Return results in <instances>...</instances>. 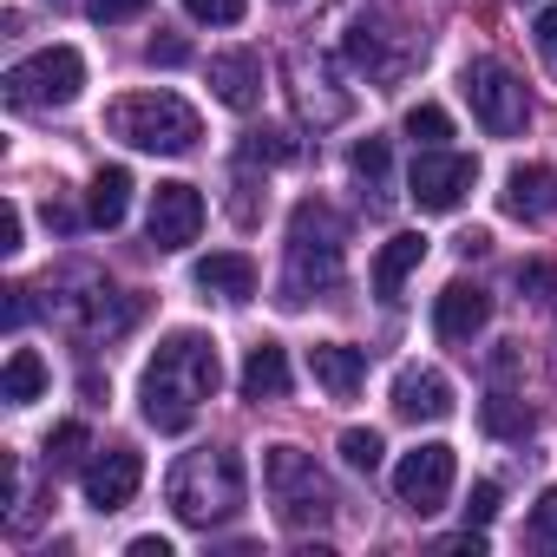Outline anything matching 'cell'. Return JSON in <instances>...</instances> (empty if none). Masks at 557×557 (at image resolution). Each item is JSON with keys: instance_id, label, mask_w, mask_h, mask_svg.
Wrapping results in <instances>:
<instances>
[{"instance_id": "obj_1", "label": "cell", "mask_w": 557, "mask_h": 557, "mask_svg": "<svg viewBox=\"0 0 557 557\" xmlns=\"http://www.w3.org/2000/svg\"><path fill=\"white\" fill-rule=\"evenodd\" d=\"M223 387V361H216V342L177 329L158 342V355L145 361V381H138V407L158 433H190L197 407Z\"/></svg>"}, {"instance_id": "obj_2", "label": "cell", "mask_w": 557, "mask_h": 557, "mask_svg": "<svg viewBox=\"0 0 557 557\" xmlns=\"http://www.w3.org/2000/svg\"><path fill=\"white\" fill-rule=\"evenodd\" d=\"M243 459L230 453V446H197V453H184L177 466H171V479H164V498H171V511L190 524V531H216V524H230L236 511H243Z\"/></svg>"}, {"instance_id": "obj_3", "label": "cell", "mask_w": 557, "mask_h": 557, "mask_svg": "<svg viewBox=\"0 0 557 557\" xmlns=\"http://www.w3.org/2000/svg\"><path fill=\"white\" fill-rule=\"evenodd\" d=\"M106 132L125 138L132 151L177 158V151H190V145L203 138V119H197V106L177 99V92H132V99H119V106L106 112Z\"/></svg>"}, {"instance_id": "obj_4", "label": "cell", "mask_w": 557, "mask_h": 557, "mask_svg": "<svg viewBox=\"0 0 557 557\" xmlns=\"http://www.w3.org/2000/svg\"><path fill=\"white\" fill-rule=\"evenodd\" d=\"M342 243H348V223L322 197H302L296 216H289V296L283 302H302L309 283L315 289L342 283Z\"/></svg>"}, {"instance_id": "obj_5", "label": "cell", "mask_w": 557, "mask_h": 557, "mask_svg": "<svg viewBox=\"0 0 557 557\" xmlns=\"http://www.w3.org/2000/svg\"><path fill=\"white\" fill-rule=\"evenodd\" d=\"M262 485H269L275 518H283L289 531H309V524L335 518V485H329V472L302 446H269L262 453Z\"/></svg>"}, {"instance_id": "obj_6", "label": "cell", "mask_w": 557, "mask_h": 557, "mask_svg": "<svg viewBox=\"0 0 557 557\" xmlns=\"http://www.w3.org/2000/svg\"><path fill=\"white\" fill-rule=\"evenodd\" d=\"M86 86V60L73 47H47L21 66H8V79H0V99H8L14 112H60L73 106Z\"/></svg>"}, {"instance_id": "obj_7", "label": "cell", "mask_w": 557, "mask_h": 557, "mask_svg": "<svg viewBox=\"0 0 557 557\" xmlns=\"http://www.w3.org/2000/svg\"><path fill=\"white\" fill-rule=\"evenodd\" d=\"M459 92H466L472 119H479L492 138H518V132L531 125L524 79H518L505 60H466V73H459Z\"/></svg>"}, {"instance_id": "obj_8", "label": "cell", "mask_w": 557, "mask_h": 557, "mask_svg": "<svg viewBox=\"0 0 557 557\" xmlns=\"http://www.w3.org/2000/svg\"><path fill=\"white\" fill-rule=\"evenodd\" d=\"M472 184H479V164H472L466 151H446V145H440V151H420L413 171H407V197H413L420 210H433V216L459 210Z\"/></svg>"}, {"instance_id": "obj_9", "label": "cell", "mask_w": 557, "mask_h": 557, "mask_svg": "<svg viewBox=\"0 0 557 557\" xmlns=\"http://www.w3.org/2000/svg\"><path fill=\"white\" fill-rule=\"evenodd\" d=\"M453 479H459V453L453 446H440V440H426V446H413L400 466H394V498L407 505V511H440L446 505V492H453Z\"/></svg>"}, {"instance_id": "obj_10", "label": "cell", "mask_w": 557, "mask_h": 557, "mask_svg": "<svg viewBox=\"0 0 557 557\" xmlns=\"http://www.w3.org/2000/svg\"><path fill=\"white\" fill-rule=\"evenodd\" d=\"M289 92H296V112L309 125H342L355 112V92L335 86V66L322 53H289Z\"/></svg>"}, {"instance_id": "obj_11", "label": "cell", "mask_w": 557, "mask_h": 557, "mask_svg": "<svg viewBox=\"0 0 557 557\" xmlns=\"http://www.w3.org/2000/svg\"><path fill=\"white\" fill-rule=\"evenodd\" d=\"M197 230H203V190L197 184H158L151 190V216H145V236H151V249H184V243H197Z\"/></svg>"}, {"instance_id": "obj_12", "label": "cell", "mask_w": 557, "mask_h": 557, "mask_svg": "<svg viewBox=\"0 0 557 557\" xmlns=\"http://www.w3.org/2000/svg\"><path fill=\"white\" fill-rule=\"evenodd\" d=\"M138 485H145V459H138L132 446H106V453L79 472V492H86L92 511H125V505L138 498Z\"/></svg>"}, {"instance_id": "obj_13", "label": "cell", "mask_w": 557, "mask_h": 557, "mask_svg": "<svg viewBox=\"0 0 557 557\" xmlns=\"http://www.w3.org/2000/svg\"><path fill=\"white\" fill-rule=\"evenodd\" d=\"M485 322H492V296H485L479 283H446V289L433 296V335H440V342L459 348V342H472Z\"/></svg>"}, {"instance_id": "obj_14", "label": "cell", "mask_w": 557, "mask_h": 557, "mask_svg": "<svg viewBox=\"0 0 557 557\" xmlns=\"http://www.w3.org/2000/svg\"><path fill=\"white\" fill-rule=\"evenodd\" d=\"M190 283H197L203 296H216V302H249V296H256V262H249L243 249H210V256L190 269Z\"/></svg>"}, {"instance_id": "obj_15", "label": "cell", "mask_w": 557, "mask_h": 557, "mask_svg": "<svg viewBox=\"0 0 557 557\" xmlns=\"http://www.w3.org/2000/svg\"><path fill=\"white\" fill-rule=\"evenodd\" d=\"M394 413L400 420H446L453 413V381L440 368H407L394 381Z\"/></svg>"}, {"instance_id": "obj_16", "label": "cell", "mask_w": 557, "mask_h": 557, "mask_svg": "<svg viewBox=\"0 0 557 557\" xmlns=\"http://www.w3.org/2000/svg\"><path fill=\"white\" fill-rule=\"evenodd\" d=\"M498 203H505L518 223H544V216H557V171H544V164H518V171L505 177Z\"/></svg>"}, {"instance_id": "obj_17", "label": "cell", "mask_w": 557, "mask_h": 557, "mask_svg": "<svg viewBox=\"0 0 557 557\" xmlns=\"http://www.w3.org/2000/svg\"><path fill=\"white\" fill-rule=\"evenodd\" d=\"M210 92L230 106V112H256L262 99V60L243 47V53H216L210 60Z\"/></svg>"}, {"instance_id": "obj_18", "label": "cell", "mask_w": 557, "mask_h": 557, "mask_svg": "<svg viewBox=\"0 0 557 557\" xmlns=\"http://www.w3.org/2000/svg\"><path fill=\"white\" fill-rule=\"evenodd\" d=\"M309 374H315L335 400H355L361 381H368V355L348 348V342H315V348H309Z\"/></svg>"}, {"instance_id": "obj_19", "label": "cell", "mask_w": 557, "mask_h": 557, "mask_svg": "<svg viewBox=\"0 0 557 557\" xmlns=\"http://www.w3.org/2000/svg\"><path fill=\"white\" fill-rule=\"evenodd\" d=\"M420 262H426V236H420V230L387 236V243H381V256H374V296H381V302H400L407 275H413Z\"/></svg>"}, {"instance_id": "obj_20", "label": "cell", "mask_w": 557, "mask_h": 557, "mask_svg": "<svg viewBox=\"0 0 557 557\" xmlns=\"http://www.w3.org/2000/svg\"><path fill=\"white\" fill-rule=\"evenodd\" d=\"M236 387H243V400H283L289 394V355H283V342H256L243 355Z\"/></svg>"}, {"instance_id": "obj_21", "label": "cell", "mask_w": 557, "mask_h": 557, "mask_svg": "<svg viewBox=\"0 0 557 557\" xmlns=\"http://www.w3.org/2000/svg\"><path fill=\"white\" fill-rule=\"evenodd\" d=\"M125 210H132V171H125V164H106V171L92 177V190H86V216H92L99 230H119Z\"/></svg>"}, {"instance_id": "obj_22", "label": "cell", "mask_w": 557, "mask_h": 557, "mask_svg": "<svg viewBox=\"0 0 557 557\" xmlns=\"http://www.w3.org/2000/svg\"><path fill=\"white\" fill-rule=\"evenodd\" d=\"M47 361L34 355V348H14L8 355V374H0V394H8V407H34L40 394H47Z\"/></svg>"}, {"instance_id": "obj_23", "label": "cell", "mask_w": 557, "mask_h": 557, "mask_svg": "<svg viewBox=\"0 0 557 557\" xmlns=\"http://www.w3.org/2000/svg\"><path fill=\"white\" fill-rule=\"evenodd\" d=\"M479 420H485V433H492V440H531V433H537V413H531L518 394H505V387H498V394H485Z\"/></svg>"}, {"instance_id": "obj_24", "label": "cell", "mask_w": 557, "mask_h": 557, "mask_svg": "<svg viewBox=\"0 0 557 557\" xmlns=\"http://www.w3.org/2000/svg\"><path fill=\"white\" fill-rule=\"evenodd\" d=\"M296 158H302V145L289 132H275V125H256L243 138V164H296Z\"/></svg>"}, {"instance_id": "obj_25", "label": "cell", "mask_w": 557, "mask_h": 557, "mask_svg": "<svg viewBox=\"0 0 557 557\" xmlns=\"http://www.w3.org/2000/svg\"><path fill=\"white\" fill-rule=\"evenodd\" d=\"M407 138H413L420 151H440V145L453 138V119H446V106H433V99L407 106Z\"/></svg>"}, {"instance_id": "obj_26", "label": "cell", "mask_w": 557, "mask_h": 557, "mask_svg": "<svg viewBox=\"0 0 557 557\" xmlns=\"http://www.w3.org/2000/svg\"><path fill=\"white\" fill-rule=\"evenodd\" d=\"M348 164H355V177H361L368 190H387V171H394V151H387V138H361Z\"/></svg>"}, {"instance_id": "obj_27", "label": "cell", "mask_w": 557, "mask_h": 557, "mask_svg": "<svg viewBox=\"0 0 557 557\" xmlns=\"http://www.w3.org/2000/svg\"><path fill=\"white\" fill-rule=\"evenodd\" d=\"M348 60L368 66V73H387V34L368 27V21H355V34H348Z\"/></svg>"}, {"instance_id": "obj_28", "label": "cell", "mask_w": 557, "mask_h": 557, "mask_svg": "<svg viewBox=\"0 0 557 557\" xmlns=\"http://www.w3.org/2000/svg\"><path fill=\"white\" fill-rule=\"evenodd\" d=\"M381 453H387V446H381L374 426H348V433H342V459H348L355 472H381Z\"/></svg>"}, {"instance_id": "obj_29", "label": "cell", "mask_w": 557, "mask_h": 557, "mask_svg": "<svg viewBox=\"0 0 557 557\" xmlns=\"http://www.w3.org/2000/svg\"><path fill=\"white\" fill-rule=\"evenodd\" d=\"M79 453H86V426H79V420H66V426L47 433V466H53V472H60V466H79Z\"/></svg>"}, {"instance_id": "obj_30", "label": "cell", "mask_w": 557, "mask_h": 557, "mask_svg": "<svg viewBox=\"0 0 557 557\" xmlns=\"http://www.w3.org/2000/svg\"><path fill=\"white\" fill-rule=\"evenodd\" d=\"M243 8H249V0H184V14L203 21V27H236Z\"/></svg>"}, {"instance_id": "obj_31", "label": "cell", "mask_w": 557, "mask_h": 557, "mask_svg": "<svg viewBox=\"0 0 557 557\" xmlns=\"http://www.w3.org/2000/svg\"><path fill=\"white\" fill-rule=\"evenodd\" d=\"M145 60H151V66H184V60H190V40H184V34H151V40H145Z\"/></svg>"}, {"instance_id": "obj_32", "label": "cell", "mask_w": 557, "mask_h": 557, "mask_svg": "<svg viewBox=\"0 0 557 557\" xmlns=\"http://www.w3.org/2000/svg\"><path fill=\"white\" fill-rule=\"evenodd\" d=\"M151 8V0H86V14L99 21V27H119V21H138Z\"/></svg>"}, {"instance_id": "obj_33", "label": "cell", "mask_w": 557, "mask_h": 557, "mask_svg": "<svg viewBox=\"0 0 557 557\" xmlns=\"http://www.w3.org/2000/svg\"><path fill=\"white\" fill-rule=\"evenodd\" d=\"M492 518H498V485H492V479H479V485H472V498H466V524H479V531H485Z\"/></svg>"}, {"instance_id": "obj_34", "label": "cell", "mask_w": 557, "mask_h": 557, "mask_svg": "<svg viewBox=\"0 0 557 557\" xmlns=\"http://www.w3.org/2000/svg\"><path fill=\"white\" fill-rule=\"evenodd\" d=\"M531 531H537L544 544H557V485L537 492V505H531Z\"/></svg>"}, {"instance_id": "obj_35", "label": "cell", "mask_w": 557, "mask_h": 557, "mask_svg": "<svg viewBox=\"0 0 557 557\" xmlns=\"http://www.w3.org/2000/svg\"><path fill=\"white\" fill-rule=\"evenodd\" d=\"M531 34H537V60H544V73H550V79H557V8H544V14H537V27H531Z\"/></svg>"}, {"instance_id": "obj_36", "label": "cell", "mask_w": 557, "mask_h": 557, "mask_svg": "<svg viewBox=\"0 0 557 557\" xmlns=\"http://www.w3.org/2000/svg\"><path fill=\"white\" fill-rule=\"evenodd\" d=\"M21 230H27L21 203H0V256H21Z\"/></svg>"}, {"instance_id": "obj_37", "label": "cell", "mask_w": 557, "mask_h": 557, "mask_svg": "<svg viewBox=\"0 0 557 557\" xmlns=\"http://www.w3.org/2000/svg\"><path fill=\"white\" fill-rule=\"evenodd\" d=\"M34 289H8V329H21L27 315H34V302H27Z\"/></svg>"}, {"instance_id": "obj_38", "label": "cell", "mask_w": 557, "mask_h": 557, "mask_svg": "<svg viewBox=\"0 0 557 557\" xmlns=\"http://www.w3.org/2000/svg\"><path fill=\"white\" fill-rule=\"evenodd\" d=\"M518 289H550V269H544V262H524V269H518Z\"/></svg>"}, {"instance_id": "obj_39", "label": "cell", "mask_w": 557, "mask_h": 557, "mask_svg": "<svg viewBox=\"0 0 557 557\" xmlns=\"http://www.w3.org/2000/svg\"><path fill=\"white\" fill-rule=\"evenodd\" d=\"M125 550H132V557H171V544H164V537H132Z\"/></svg>"}, {"instance_id": "obj_40", "label": "cell", "mask_w": 557, "mask_h": 557, "mask_svg": "<svg viewBox=\"0 0 557 557\" xmlns=\"http://www.w3.org/2000/svg\"><path fill=\"white\" fill-rule=\"evenodd\" d=\"M485 243H492L485 230H466V236H459V256H485Z\"/></svg>"}]
</instances>
